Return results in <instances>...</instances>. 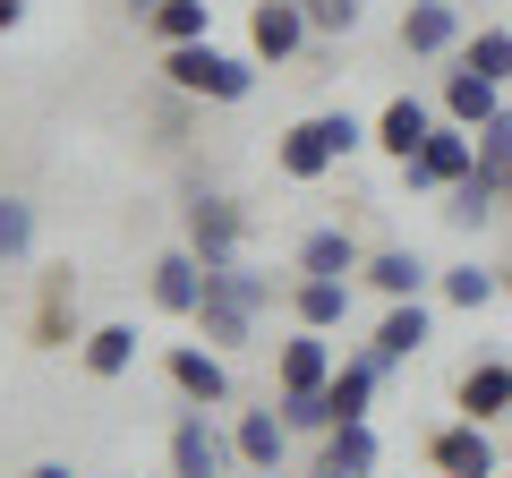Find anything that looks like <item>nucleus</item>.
<instances>
[{
	"instance_id": "f257e3e1",
	"label": "nucleus",
	"mask_w": 512,
	"mask_h": 478,
	"mask_svg": "<svg viewBox=\"0 0 512 478\" xmlns=\"http://www.w3.org/2000/svg\"><path fill=\"white\" fill-rule=\"evenodd\" d=\"M265 308H274V282L239 257V265H214V274H205V299H197L188 325H197V342L239 350V342H256V316H265Z\"/></svg>"
},
{
	"instance_id": "f03ea898",
	"label": "nucleus",
	"mask_w": 512,
	"mask_h": 478,
	"mask_svg": "<svg viewBox=\"0 0 512 478\" xmlns=\"http://www.w3.org/2000/svg\"><path fill=\"white\" fill-rule=\"evenodd\" d=\"M359 146H376L367 120H350V111H308V120H291V129L274 137V171L282 180H325V171L350 163Z\"/></svg>"
},
{
	"instance_id": "7ed1b4c3",
	"label": "nucleus",
	"mask_w": 512,
	"mask_h": 478,
	"mask_svg": "<svg viewBox=\"0 0 512 478\" xmlns=\"http://www.w3.org/2000/svg\"><path fill=\"white\" fill-rule=\"evenodd\" d=\"M256 69H265V60L222 52L214 35H205V43H171V52H163L171 94H197V103H248V94H256Z\"/></svg>"
},
{
	"instance_id": "20e7f679",
	"label": "nucleus",
	"mask_w": 512,
	"mask_h": 478,
	"mask_svg": "<svg viewBox=\"0 0 512 478\" xmlns=\"http://www.w3.org/2000/svg\"><path fill=\"white\" fill-rule=\"evenodd\" d=\"M180 248L205 265V274H214V265H239V248H248V205L197 188V197L180 205Z\"/></svg>"
},
{
	"instance_id": "39448f33",
	"label": "nucleus",
	"mask_w": 512,
	"mask_h": 478,
	"mask_svg": "<svg viewBox=\"0 0 512 478\" xmlns=\"http://www.w3.org/2000/svg\"><path fill=\"white\" fill-rule=\"evenodd\" d=\"M231 470H239L231 427H214V410L188 402L180 419H171V478H231Z\"/></svg>"
},
{
	"instance_id": "423d86ee",
	"label": "nucleus",
	"mask_w": 512,
	"mask_h": 478,
	"mask_svg": "<svg viewBox=\"0 0 512 478\" xmlns=\"http://www.w3.org/2000/svg\"><path fill=\"white\" fill-rule=\"evenodd\" d=\"M478 171V129H461V120H436V137H427L419 154L402 163V188H453V180H470Z\"/></svg>"
},
{
	"instance_id": "0eeeda50",
	"label": "nucleus",
	"mask_w": 512,
	"mask_h": 478,
	"mask_svg": "<svg viewBox=\"0 0 512 478\" xmlns=\"http://www.w3.org/2000/svg\"><path fill=\"white\" fill-rule=\"evenodd\" d=\"M308 9L299 0H256L248 9V60H265V69H282V60H299L308 52Z\"/></svg>"
},
{
	"instance_id": "6e6552de",
	"label": "nucleus",
	"mask_w": 512,
	"mask_h": 478,
	"mask_svg": "<svg viewBox=\"0 0 512 478\" xmlns=\"http://www.w3.org/2000/svg\"><path fill=\"white\" fill-rule=\"evenodd\" d=\"M470 26H461V0H410L402 9V52L410 60H461Z\"/></svg>"
},
{
	"instance_id": "1a4fd4ad",
	"label": "nucleus",
	"mask_w": 512,
	"mask_h": 478,
	"mask_svg": "<svg viewBox=\"0 0 512 478\" xmlns=\"http://www.w3.org/2000/svg\"><path fill=\"white\" fill-rule=\"evenodd\" d=\"M427 461H436L444 478H495V436H487V419L436 427V436H427Z\"/></svg>"
},
{
	"instance_id": "9d476101",
	"label": "nucleus",
	"mask_w": 512,
	"mask_h": 478,
	"mask_svg": "<svg viewBox=\"0 0 512 478\" xmlns=\"http://www.w3.org/2000/svg\"><path fill=\"white\" fill-rule=\"evenodd\" d=\"M333 368H342V359H333V342H325L316 325H299L291 342L274 350V385H282V393H325Z\"/></svg>"
},
{
	"instance_id": "9b49d317",
	"label": "nucleus",
	"mask_w": 512,
	"mask_h": 478,
	"mask_svg": "<svg viewBox=\"0 0 512 478\" xmlns=\"http://www.w3.org/2000/svg\"><path fill=\"white\" fill-rule=\"evenodd\" d=\"M163 368H171V385H180L188 402H205V410L231 402V368H222V350H214V342H171Z\"/></svg>"
},
{
	"instance_id": "f8f14e48",
	"label": "nucleus",
	"mask_w": 512,
	"mask_h": 478,
	"mask_svg": "<svg viewBox=\"0 0 512 478\" xmlns=\"http://www.w3.org/2000/svg\"><path fill=\"white\" fill-rule=\"evenodd\" d=\"M427 342H436V308H427V299H393L384 325H376V359H384V368H402V359H419Z\"/></svg>"
},
{
	"instance_id": "ddd939ff",
	"label": "nucleus",
	"mask_w": 512,
	"mask_h": 478,
	"mask_svg": "<svg viewBox=\"0 0 512 478\" xmlns=\"http://www.w3.org/2000/svg\"><path fill=\"white\" fill-rule=\"evenodd\" d=\"M444 120H461V129H487L495 111H504V86H495V77H478L470 60H453V69H444Z\"/></svg>"
},
{
	"instance_id": "4468645a",
	"label": "nucleus",
	"mask_w": 512,
	"mask_h": 478,
	"mask_svg": "<svg viewBox=\"0 0 512 478\" xmlns=\"http://www.w3.org/2000/svg\"><path fill=\"white\" fill-rule=\"evenodd\" d=\"M231 444H239L248 470H282V453H291V419H282V402L239 410V419H231Z\"/></svg>"
},
{
	"instance_id": "2eb2a0df",
	"label": "nucleus",
	"mask_w": 512,
	"mask_h": 478,
	"mask_svg": "<svg viewBox=\"0 0 512 478\" xmlns=\"http://www.w3.org/2000/svg\"><path fill=\"white\" fill-rule=\"evenodd\" d=\"M146 291H154V308H163V316H197L205 265L188 257V248H163V257H154V274H146Z\"/></svg>"
},
{
	"instance_id": "dca6fc26",
	"label": "nucleus",
	"mask_w": 512,
	"mask_h": 478,
	"mask_svg": "<svg viewBox=\"0 0 512 478\" xmlns=\"http://www.w3.org/2000/svg\"><path fill=\"white\" fill-rule=\"evenodd\" d=\"M384 376H393V368H384L376 350H350L342 368H333V385H325L333 427H342V419H367V402H376V385H384Z\"/></svg>"
},
{
	"instance_id": "f3484780",
	"label": "nucleus",
	"mask_w": 512,
	"mask_h": 478,
	"mask_svg": "<svg viewBox=\"0 0 512 478\" xmlns=\"http://www.w3.org/2000/svg\"><path fill=\"white\" fill-rule=\"evenodd\" d=\"M427 137H436V111H427L419 94H393V103L376 111V146L393 154V163H410V154H419Z\"/></svg>"
},
{
	"instance_id": "a211bd4d",
	"label": "nucleus",
	"mask_w": 512,
	"mask_h": 478,
	"mask_svg": "<svg viewBox=\"0 0 512 478\" xmlns=\"http://www.w3.org/2000/svg\"><path fill=\"white\" fill-rule=\"evenodd\" d=\"M359 282H367V291H384V299H419L427 282H436V265H427L419 248H376V257L359 265Z\"/></svg>"
},
{
	"instance_id": "6ab92c4d",
	"label": "nucleus",
	"mask_w": 512,
	"mask_h": 478,
	"mask_svg": "<svg viewBox=\"0 0 512 478\" xmlns=\"http://www.w3.org/2000/svg\"><path fill=\"white\" fill-rule=\"evenodd\" d=\"M291 316H299V325H316V333L350 325V282H333V274H299V282H291Z\"/></svg>"
},
{
	"instance_id": "aec40b11",
	"label": "nucleus",
	"mask_w": 512,
	"mask_h": 478,
	"mask_svg": "<svg viewBox=\"0 0 512 478\" xmlns=\"http://www.w3.org/2000/svg\"><path fill=\"white\" fill-rule=\"evenodd\" d=\"M359 265H367V257H359V239H350L342 222H316V231L299 239V274H333V282H350Z\"/></svg>"
},
{
	"instance_id": "412c9836",
	"label": "nucleus",
	"mask_w": 512,
	"mask_h": 478,
	"mask_svg": "<svg viewBox=\"0 0 512 478\" xmlns=\"http://www.w3.org/2000/svg\"><path fill=\"white\" fill-rule=\"evenodd\" d=\"M495 214H504V188H495L487 171H470V180L444 188V222H453V231H487Z\"/></svg>"
},
{
	"instance_id": "4be33fe9",
	"label": "nucleus",
	"mask_w": 512,
	"mask_h": 478,
	"mask_svg": "<svg viewBox=\"0 0 512 478\" xmlns=\"http://www.w3.org/2000/svg\"><path fill=\"white\" fill-rule=\"evenodd\" d=\"M376 461H384V444H376V427L367 419H342L325 436V470H342V478H376Z\"/></svg>"
},
{
	"instance_id": "5701e85b",
	"label": "nucleus",
	"mask_w": 512,
	"mask_h": 478,
	"mask_svg": "<svg viewBox=\"0 0 512 478\" xmlns=\"http://www.w3.org/2000/svg\"><path fill=\"white\" fill-rule=\"evenodd\" d=\"M504 410H512V368L504 359H478L461 376V419H504Z\"/></svg>"
},
{
	"instance_id": "b1692460",
	"label": "nucleus",
	"mask_w": 512,
	"mask_h": 478,
	"mask_svg": "<svg viewBox=\"0 0 512 478\" xmlns=\"http://www.w3.org/2000/svg\"><path fill=\"white\" fill-rule=\"evenodd\" d=\"M77 359H86V376H103V385L128 376L137 368V325H94L86 342H77Z\"/></svg>"
},
{
	"instance_id": "393cba45",
	"label": "nucleus",
	"mask_w": 512,
	"mask_h": 478,
	"mask_svg": "<svg viewBox=\"0 0 512 478\" xmlns=\"http://www.w3.org/2000/svg\"><path fill=\"white\" fill-rule=\"evenodd\" d=\"M436 291H444V308H487V299H504V274H495V265H444V274H436Z\"/></svg>"
},
{
	"instance_id": "a878e982",
	"label": "nucleus",
	"mask_w": 512,
	"mask_h": 478,
	"mask_svg": "<svg viewBox=\"0 0 512 478\" xmlns=\"http://www.w3.org/2000/svg\"><path fill=\"white\" fill-rule=\"evenodd\" d=\"M146 26H154L163 52H171V43H205V35H214V0H163Z\"/></svg>"
},
{
	"instance_id": "bb28decb",
	"label": "nucleus",
	"mask_w": 512,
	"mask_h": 478,
	"mask_svg": "<svg viewBox=\"0 0 512 478\" xmlns=\"http://www.w3.org/2000/svg\"><path fill=\"white\" fill-rule=\"evenodd\" d=\"M461 60H470L478 77H495V86H512V26H478V35L461 43Z\"/></svg>"
},
{
	"instance_id": "cd10ccee",
	"label": "nucleus",
	"mask_w": 512,
	"mask_h": 478,
	"mask_svg": "<svg viewBox=\"0 0 512 478\" xmlns=\"http://www.w3.org/2000/svg\"><path fill=\"white\" fill-rule=\"evenodd\" d=\"M478 171H487V180H495V188L512 197V103L495 111L487 129H478Z\"/></svg>"
},
{
	"instance_id": "c85d7f7f",
	"label": "nucleus",
	"mask_w": 512,
	"mask_h": 478,
	"mask_svg": "<svg viewBox=\"0 0 512 478\" xmlns=\"http://www.w3.org/2000/svg\"><path fill=\"white\" fill-rule=\"evenodd\" d=\"M26 257H35V205L0 197V265H26Z\"/></svg>"
},
{
	"instance_id": "c756f323",
	"label": "nucleus",
	"mask_w": 512,
	"mask_h": 478,
	"mask_svg": "<svg viewBox=\"0 0 512 478\" xmlns=\"http://www.w3.org/2000/svg\"><path fill=\"white\" fill-rule=\"evenodd\" d=\"M299 9H308V26H316V35H350V26L367 18L359 0H299Z\"/></svg>"
},
{
	"instance_id": "7c9ffc66",
	"label": "nucleus",
	"mask_w": 512,
	"mask_h": 478,
	"mask_svg": "<svg viewBox=\"0 0 512 478\" xmlns=\"http://www.w3.org/2000/svg\"><path fill=\"white\" fill-rule=\"evenodd\" d=\"M9 26H26V0H0V35H9Z\"/></svg>"
},
{
	"instance_id": "2f4dec72",
	"label": "nucleus",
	"mask_w": 512,
	"mask_h": 478,
	"mask_svg": "<svg viewBox=\"0 0 512 478\" xmlns=\"http://www.w3.org/2000/svg\"><path fill=\"white\" fill-rule=\"evenodd\" d=\"M26 478H77V470H69V461H35V470H26Z\"/></svg>"
},
{
	"instance_id": "473e14b6",
	"label": "nucleus",
	"mask_w": 512,
	"mask_h": 478,
	"mask_svg": "<svg viewBox=\"0 0 512 478\" xmlns=\"http://www.w3.org/2000/svg\"><path fill=\"white\" fill-rule=\"evenodd\" d=\"M154 9H163V0H128V18H154Z\"/></svg>"
},
{
	"instance_id": "72a5a7b5",
	"label": "nucleus",
	"mask_w": 512,
	"mask_h": 478,
	"mask_svg": "<svg viewBox=\"0 0 512 478\" xmlns=\"http://www.w3.org/2000/svg\"><path fill=\"white\" fill-rule=\"evenodd\" d=\"M316 478H342V470H325V461H316Z\"/></svg>"
},
{
	"instance_id": "f704fd0d",
	"label": "nucleus",
	"mask_w": 512,
	"mask_h": 478,
	"mask_svg": "<svg viewBox=\"0 0 512 478\" xmlns=\"http://www.w3.org/2000/svg\"><path fill=\"white\" fill-rule=\"evenodd\" d=\"M504 299H512V265H504Z\"/></svg>"
},
{
	"instance_id": "c9c22d12",
	"label": "nucleus",
	"mask_w": 512,
	"mask_h": 478,
	"mask_svg": "<svg viewBox=\"0 0 512 478\" xmlns=\"http://www.w3.org/2000/svg\"><path fill=\"white\" fill-rule=\"evenodd\" d=\"M256 478H282V470H256Z\"/></svg>"
}]
</instances>
